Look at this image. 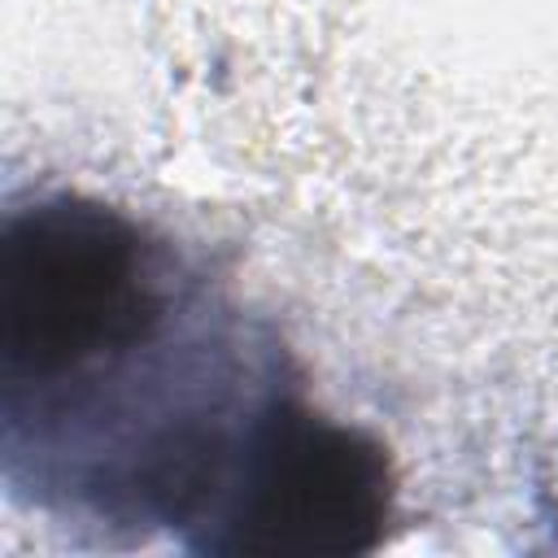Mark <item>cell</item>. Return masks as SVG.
<instances>
[{
    "label": "cell",
    "mask_w": 558,
    "mask_h": 558,
    "mask_svg": "<svg viewBox=\"0 0 558 558\" xmlns=\"http://www.w3.org/2000/svg\"><path fill=\"white\" fill-rule=\"evenodd\" d=\"M292 371L222 288L131 209L44 187L0 214V480L61 523L205 527L231 462Z\"/></svg>",
    "instance_id": "6da1fadb"
},
{
    "label": "cell",
    "mask_w": 558,
    "mask_h": 558,
    "mask_svg": "<svg viewBox=\"0 0 558 558\" xmlns=\"http://www.w3.org/2000/svg\"><path fill=\"white\" fill-rule=\"evenodd\" d=\"M392 519L397 471L388 445L323 414L288 371L262 401L187 554L357 558L384 545Z\"/></svg>",
    "instance_id": "7a4b0ae2"
}]
</instances>
